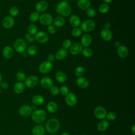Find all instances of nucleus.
<instances>
[{"instance_id": "obj_1", "label": "nucleus", "mask_w": 135, "mask_h": 135, "mask_svg": "<svg viewBox=\"0 0 135 135\" xmlns=\"http://www.w3.org/2000/svg\"><path fill=\"white\" fill-rule=\"evenodd\" d=\"M55 11L59 16L63 17L70 16L72 12V7L68 1L63 0L59 2L55 7Z\"/></svg>"}, {"instance_id": "obj_2", "label": "nucleus", "mask_w": 135, "mask_h": 135, "mask_svg": "<svg viewBox=\"0 0 135 135\" xmlns=\"http://www.w3.org/2000/svg\"><path fill=\"white\" fill-rule=\"evenodd\" d=\"M59 121L56 118H51L49 119L45 124V128L46 131L50 133L56 132L60 128Z\"/></svg>"}, {"instance_id": "obj_3", "label": "nucleus", "mask_w": 135, "mask_h": 135, "mask_svg": "<svg viewBox=\"0 0 135 135\" xmlns=\"http://www.w3.org/2000/svg\"><path fill=\"white\" fill-rule=\"evenodd\" d=\"M47 114L43 110H35L32 113V119L37 123H40L44 121L46 118Z\"/></svg>"}, {"instance_id": "obj_4", "label": "nucleus", "mask_w": 135, "mask_h": 135, "mask_svg": "<svg viewBox=\"0 0 135 135\" xmlns=\"http://www.w3.org/2000/svg\"><path fill=\"white\" fill-rule=\"evenodd\" d=\"M95 23L93 20L88 19L81 22L80 28L83 32L86 33H88L93 31L95 29Z\"/></svg>"}, {"instance_id": "obj_5", "label": "nucleus", "mask_w": 135, "mask_h": 135, "mask_svg": "<svg viewBox=\"0 0 135 135\" xmlns=\"http://www.w3.org/2000/svg\"><path fill=\"white\" fill-rule=\"evenodd\" d=\"M15 51L18 53H23L26 52L27 49V44L25 41L22 38H16L13 44Z\"/></svg>"}, {"instance_id": "obj_6", "label": "nucleus", "mask_w": 135, "mask_h": 135, "mask_svg": "<svg viewBox=\"0 0 135 135\" xmlns=\"http://www.w3.org/2000/svg\"><path fill=\"white\" fill-rule=\"evenodd\" d=\"M53 69L52 63L47 61L42 62L38 66V70L42 74H48L51 72Z\"/></svg>"}, {"instance_id": "obj_7", "label": "nucleus", "mask_w": 135, "mask_h": 135, "mask_svg": "<svg viewBox=\"0 0 135 135\" xmlns=\"http://www.w3.org/2000/svg\"><path fill=\"white\" fill-rule=\"evenodd\" d=\"M53 17L51 14L45 13L40 15L38 21L41 24L44 26H48L52 24Z\"/></svg>"}, {"instance_id": "obj_8", "label": "nucleus", "mask_w": 135, "mask_h": 135, "mask_svg": "<svg viewBox=\"0 0 135 135\" xmlns=\"http://www.w3.org/2000/svg\"><path fill=\"white\" fill-rule=\"evenodd\" d=\"M34 38L35 41L41 44H44L49 41V36L45 31H37V32L34 35Z\"/></svg>"}, {"instance_id": "obj_9", "label": "nucleus", "mask_w": 135, "mask_h": 135, "mask_svg": "<svg viewBox=\"0 0 135 135\" xmlns=\"http://www.w3.org/2000/svg\"><path fill=\"white\" fill-rule=\"evenodd\" d=\"M38 81L39 80L37 76L31 75L26 78L24 81V84L27 88H32L37 85Z\"/></svg>"}, {"instance_id": "obj_10", "label": "nucleus", "mask_w": 135, "mask_h": 135, "mask_svg": "<svg viewBox=\"0 0 135 135\" xmlns=\"http://www.w3.org/2000/svg\"><path fill=\"white\" fill-rule=\"evenodd\" d=\"M2 24L4 28L10 29L12 28L15 24V19L10 15L6 16L3 18Z\"/></svg>"}, {"instance_id": "obj_11", "label": "nucleus", "mask_w": 135, "mask_h": 135, "mask_svg": "<svg viewBox=\"0 0 135 135\" xmlns=\"http://www.w3.org/2000/svg\"><path fill=\"white\" fill-rule=\"evenodd\" d=\"M49 3L45 0H41L38 1L35 6V11L38 13L44 12L49 8Z\"/></svg>"}, {"instance_id": "obj_12", "label": "nucleus", "mask_w": 135, "mask_h": 135, "mask_svg": "<svg viewBox=\"0 0 135 135\" xmlns=\"http://www.w3.org/2000/svg\"><path fill=\"white\" fill-rule=\"evenodd\" d=\"M107 111L104 108L101 106H98L96 107L94 110V114L96 118L102 120L106 117Z\"/></svg>"}, {"instance_id": "obj_13", "label": "nucleus", "mask_w": 135, "mask_h": 135, "mask_svg": "<svg viewBox=\"0 0 135 135\" xmlns=\"http://www.w3.org/2000/svg\"><path fill=\"white\" fill-rule=\"evenodd\" d=\"M83 48V47L80 43L76 42L72 44L69 48V52L72 55H76L81 53Z\"/></svg>"}, {"instance_id": "obj_14", "label": "nucleus", "mask_w": 135, "mask_h": 135, "mask_svg": "<svg viewBox=\"0 0 135 135\" xmlns=\"http://www.w3.org/2000/svg\"><path fill=\"white\" fill-rule=\"evenodd\" d=\"M92 42V37L89 33L83 34L81 38V44L83 47H89Z\"/></svg>"}, {"instance_id": "obj_15", "label": "nucleus", "mask_w": 135, "mask_h": 135, "mask_svg": "<svg viewBox=\"0 0 135 135\" xmlns=\"http://www.w3.org/2000/svg\"><path fill=\"white\" fill-rule=\"evenodd\" d=\"M100 36L102 39L105 42H109L113 38V34L110 29L103 28L100 32Z\"/></svg>"}, {"instance_id": "obj_16", "label": "nucleus", "mask_w": 135, "mask_h": 135, "mask_svg": "<svg viewBox=\"0 0 135 135\" xmlns=\"http://www.w3.org/2000/svg\"><path fill=\"white\" fill-rule=\"evenodd\" d=\"M69 23L73 28L80 27L81 24L80 17L76 14L70 15L69 17Z\"/></svg>"}, {"instance_id": "obj_17", "label": "nucleus", "mask_w": 135, "mask_h": 135, "mask_svg": "<svg viewBox=\"0 0 135 135\" xmlns=\"http://www.w3.org/2000/svg\"><path fill=\"white\" fill-rule=\"evenodd\" d=\"M65 100L66 103L70 107L75 105L77 102V97L73 93H69L65 95Z\"/></svg>"}, {"instance_id": "obj_18", "label": "nucleus", "mask_w": 135, "mask_h": 135, "mask_svg": "<svg viewBox=\"0 0 135 135\" xmlns=\"http://www.w3.org/2000/svg\"><path fill=\"white\" fill-rule=\"evenodd\" d=\"M117 53L120 58L124 59L128 56L129 54V49L126 46L124 45H120L118 47H117Z\"/></svg>"}, {"instance_id": "obj_19", "label": "nucleus", "mask_w": 135, "mask_h": 135, "mask_svg": "<svg viewBox=\"0 0 135 135\" xmlns=\"http://www.w3.org/2000/svg\"><path fill=\"white\" fill-rule=\"evenodd\" d=\"M68 55V52L67 50L63 48L59 49L55 53V59L59 61H61L65 59Z\"/></svg>"}, {"instance_id": "obj_20", "label": "nucleus", "mask_w": 135, "mask_h": 135, "mask_svg": "<svg viewBox=\"0 0 135 135\" xmlns=\"http://www.w3.org/2000/svg\"><path fill=\"white\" fill-rule=\"evenodd\" d=\"M40 84L43 88L50 89L52 85H53V81L51 78L45 76L41 79Z\"/></svg>"}, {"instance_id": "obj_21", "label": "nucleus", "mask_w": 135, "mask_h": 135, "mask_svg": "<svg viewBox=\"0 0 135 135\" xmlns=\"http://www.w3.org/2000/svg\"><path fill=\"white\" fill-rule=\"evenodd\" d=\"M76 84L81 89H85L89 85V80L85 77H78L76 80Z\"/></svg>"}, {"instance_id": "obj_22", "label": "nucleus", "mask_w": 135, "mask_h": 135, "mask_svg": "<svg viewBox=\"0 0 135 135\" xmlns=\"http://www.w3.org/2000/svg\"><path fill=\"white\" fill-rule=\"evenodd\" d=\"M91 2L90 0H78L77 6L81 11H86L90 7Z\"/></svg>"}, {"instance_id": "obj_23", "label": "nucleus", "mask_w": 135, "mask_h": 135, "mask_svg": "<svg viewBox=\"0 0 135 135\" xmlns=\"http://www.w3.org/2000/svg\"><path fill=\"white\" fill-rule=\"evenodd\" d=\"M2 55L6 59H11L14 55V51L13 48L10 46H5L2 51Z\"/></svg>"}, {"instance_id": "obj_24", "label": "nucleus", "mask_w": 135, "mask_h": 135, "mask_svg": "<svg viewBox=\"0 0 135 135\" xmlns=\"http://www.w3.org/2000/svg\"><path fill=\"white\" fill-rule=\"evenodd\" d=\"M32 112V108L28 105H23L19 109V113L23 117L30 115Z\"/></svg>"}, {"instance_id": "obj_25", "label": "nucleus", "mask_w": 135, "mask_h": 135, "mask_svg": "<svg viewBox=\"0 0 135 135\" xmlns=\"http://www.w3.org/2000/svg\"><path fill=\"white\" fill-rule=\"evenodd\" d=\"M65 22L66 21L64 17L61 16H57L55 18H53L52 24L56 27H61L65 25Z\"/></svg>"}, {"instance_id": "obj_26", "label": "nucleus", "mask_w": 135, "mask_h": 135, "mask_svg": "<svg viewBox=\"0 0 135 135\" xmlns=\"http://www.w3.org/2000/svg\"><path fill=\"white\" fill-rule=\"evenodd\" d=\"M55 78L58 82L63 83L67 80V75L63 71H58L55 74Z\"/></svg>"}, {"instance_id": "obj_27", "label": "nucleus", "mask_w": 135, "mask_h": 135, "mask_svg": "<svg viewBox=\"0 0 135 135\" xmlns=\"http://www.w3.org/2000/svg\"><path fill=\"white\" fill-rule=\"evenodd\" d=\"M25 85L23 82L18 81L14 85V91L17 94L22 93L25 90Z\"/></svg>"}, {"instance_id": "obj_28", "label": "nucleus", "mask_w": 135, "mask_h": 135, "mask_svg": "<svg viewBox=\"0 0 135 135\" xmlns=\"http://www.w3.org/2000/svg\"><path fill=\"white\" fill-rule=\"evenodd\" d=\"M109 126V122L105 119L101 120L98 124L97 128L99 131L103 132L105 131L108 128Z\"/></svg>"}, {"instance_id": "obj_29", "label": "nucleus", "mask_w": 135, "mask_h": 135, "mask_svg": "<svg viewBox=\"0 0 135 135\" xmlns=\"http://www.w3.org/2000/svg\"><path fill=\"white\" fill-rule=\"evenodd\" d=\"M46 109L48 112L51 113H55L57 111L58 107L57 104L54 101H50L47 103L46 105Z\"/></svg>"}, {"instance_id": "obj_30", "label": "nucleus", "mask_w": 135, "mask_h": 135, "mask_svg": "<svg viewBox=\"0 0 135 135\" xmlns=\"http://www.w3.org/2000/svg\"><path fill=\"white\" fill-rule=\"evenodd\" d=\"M32 133L33 135H44L45 133V129L42 126H36L32 130Z\"/></svg>"}, {"instance_id": "obj_31", "label": "nucleus", "mask_w": 135, "mask_h": 135, "mask_svg": "<svg viewBox=\"0 0 135 135\" xmlns=\"http://www.w3.org/2000/svg\"><path fill=\"white\" fill-rule=\"evenodd\" d=\"M44 102V98L41 95H36L32 98V102L36 105H41Z\"/></svg>"}, {"instance_id": "obj_32", "label": "nucleus", "mask_w": 135, "mask_h": 135, "mask_svg": "<svg viewBox=\"0 0 135 135\" xmlns=\"http://www.w3.org/2000/svg\"><path fill=\"white\" fill-rule=\"evenodd\" d=\"M26 52L27 53L28 55L30 56H34L38 52V48L36 46L32 45L27 47Z\"/></svg>"}, {"instance_id": "obj_33", "label": "nucleus", "mask_w": 135, "mask_h": 135, "mask_svg": "<svg viewBox=\"0 0 135 135\" xmlns=\"http://www.w3.org/2000/svg\"><path fill=\"white\" fill-rule=\"evenodd\" d=\"M110 10V6L108 4L103 3L99 6V11L101 14H106Z\"/></svg>"}, {"instance_id": "obj_34", "label": "nucleus", "mask_w": 135, "mask_h": 135, "mask_svg": "<svg viewBox=\"0 0 135 135\" xmlns=\"http://www.w3.org/2000/svg\"><path fill=\"white\" fill-rule=\"evenodd\" d=\"M81 53L82 55L85 57H90L92 56L93 55V50L89 47H83Z\"/></svg>"}, {"instance_id": "obj_35", "label": "nucleus", "mask_w": 135, "mask_h": 135, "mask_svg": "<svg viewBox=\"0 0 135 135\" xmlns=\"http://www.w3.org/2000/svg\"><path fill=\"white\" fill-rule=\"evenodd\" d=\"M37 27L34 23L30 24L27 27V33L32 35H34L37 32Z\"/></svg>"}, {"instance_id": "obj_36", "label": "nucleus", "mask_w": 135, "mask_h": 135, "mask_svg": "<svg viewBox=\"0 0 135 135\" xmlns=\"http://www.w3.org/2000/svg\"><path fill=\"white\" fill-rule=\"evenodd\" d=\"M40 15V13H38L35 11L32 12L30 14V16H29L30 21L32 23H35V22H37V21H38Z\"/></svg>"}, {"instance_id": "obj_37", "label": "nucleus", "mask_w": 135, "mask_h": 135, "mask_svg": "<svg viewBox=\"0 0 135 135\" xmlns=\"http://www.w3.org/2000/svg\"><path fill=\"white\" fill-rule=\"evenodd\" d=\"M82 33H83V31L80 28V27H74L72 29L71 31V34L74 37H78L82 35Z\"/></svg>"}, {"instance_id": "obj_38", "label": "nucleus", "mask_w": 135, "mask_h": 135, "mask_svg": "<svg viewBox=\"0 0 135 135\" xmlns=\"http://www.w3.org/2000/svg\"><path fill=\"white\" fill-rule=\"evenodd\" d=\"M86 14L88 17L90 18H94L97 15V11L95 8L93 7H89L86 11Z\"/></svg>"}, {"instance_id": "obj_39", "label": "nucleus", "mask_w": 135, "mask_h": 135, "mask_svg": "<svg viewBox=\"0 0 135 135\" xmlns=\"http://www.w3.org/2000/svg\"><path fill=\"white\" fill-rule=\"evenodd\" d=\"M85 73V69L82 66H78L75 70V74L76 76L81 77Z\"/></svg>"}, {"instance_id": "obj_40", "label": "nucleus", "mask_w": 135, "mask_h": 135, "mask_svg": "<svg viewBox=\"0 0 135 135\" xmlns=\"http://www.w3.org/2000/svg\"><path fill=\"white\" fill-rule=\"evenodd\" d=\"M9 13L10 14V16H11L13 17H16L19 14V9L16 6H13L9 8Z\"/></svg>"}, {"instance_id": "obj_41", "label": "nucleus", "mask_w": 135, "mask_h": 135, "mask_svg": "<svg viewBox=\"0 0 135 135\" xmlns=\"http://www.w3.org/2000/svg\"><path fill=\"white\" fill-rule=\"evenodd\" d=\"M16 78L18 81L23 82L24 81L26 78V75L25 73L23 72H18L16 75Z\"/></svg>"}, {"instance_id": "obj_42", "label": "nucleus", "mask_w": 135, "mask_h": 135, "mask_svg": "<svg viewBox=\"0 0 135 135\" xmlns=\"http://www.w3.org/2000/svg\"><path fill=\"white\" fill-rule=\"evenodd\" d=\"M72 44V42L70 39H69V38L65 39L63 41V42L62 43V48H63L65 50L69 49V48L71 46Z\"/></svg>"}, {"instance_id": "obj_43", "label": "nucleus", "mask_w": 135, "mask_h": 135, "mask_svg": "<svg viewBox=\"0 0 135 135\" xmlns=\"http://www.w3.org/2000/svg\"><path fill=\"white\" fill-rule=\"evenodd\" d=\"M59 92L63 95H66L69 93V89L68 86L62 85L59 89Z\"/></svg>"}, {"instance_id": "obj_44", "label": "nucleus", "mask_w": 135, "mask_h": 135, "mask_svg": "<svg viewBox=\"0 0 135 135\" xmlns=\"http://www.w3.org/2000/svg\"><path fill=\"white\" fill-rule=\"evenodd\" d=\"M56 27L52 24L50 25H48L47 27V31L50 34H55L56 32Z\"/></svg>"}, {"instance_id": "obj_45", "label": "nucleus", "mask_w": 135, "mask_h": 135, "mask_svg": "<svg viewBox=\"0 0 135 135\" xmlns=\"http://www.w3.org/2000/svg\"><path fill=\"white\" fill-rule=\"evenodd\" d=\"M106 117L110 121H114L117 118V115L114 112L111 111L107 113Z\"/></svg>"}, {"instance_id": "obj_46", "label": "nucleus", "mask_w": 135, "mask_h": 135, "mask_svg": "<svg viewBox=\"0 0 135 135\" xmlns=\"http://www.w3.org/2000/svg\"><path fill=\"white\" fill-rule=\"evenodd\" d=\"M24 37L26 41H27L29 43H33V42L35 41V38H34V35H32L28 33H26Z\"/></svg>"}, {"instance_id": "obj_47", "label": "nucleus", "mask_w": 135, "mask_h": 135, "mask_svg": "<svg viewBox=\"0 0 135 135\" xmlns=\"http://www.w3.org/2000/svg\"><path fill=\"white\" fill-rule=\"evenodd\" d=\"M50 91L51 93L54 95H56L59 93V88L56 85H52L50 88Z\"/></svg>"}, {"instance_id": "obj_48", "label": "nucleus", "mask_w": 135, "mask_h": 135, "mask_svg": "<svg viewBox=\"0 0 135 135\" xmlns=\"http://www.w3.org/2000/svg\"><path fill=\"white\" fill-rule=\"evenodd\" d=\"M55 60V56L53 54L50 53L47 56V61L52 63Z\"/></svg>"}, {"instance_id": "obj_49", "label": "nucleus", "mask_w": 135, "mask_h": 135, "mask_svg": "<svg viewBox=\"0 0 135 135\" xmlns=\"http://www.w3.org/2000/svg\"><path fill=\"white\" fill-rule=\"evenodd\" d=\"M0 86L3 89H7L8 88V84L6 81H2L0 83Z\"/></svg>"}, {"instance_id": "obj_50", "label": "nucleus", "mask_w": 135, "mask_h": 135, "mask_svg": "<svg viewBox=\"0 0 135 135\" xmlns=\"http://www.w3.org/2000/svg\"><path fill=\"white\" fill-rule=\"evenodd\" d=\"M111 27V23L109 22H107L104 24V28L110 29Z\"/></svg>"}, {"instance_id": "obj_51", "label": "nucleus", "mask_w": 135, "mask_h": 135, "mask_svg": "<svg viewBox=\"0 0 135 135\" xmlns=\"http://www.w3.org/2000/svg\"><path fill=\"white\" fill-rule=\"evenodd\" d=\"M114 46L117 48V47H118L121 44H120V43L119 42H118V41H115V42H114Z\"/></svg>"}, {"instance_id": "obj_52", "label": "nucleus", "mask_w": 135, "mask_h": 135, "mask_svg": "<svg viewBox=\"0 0 135 135\" xmlns=\"http://www.w3.org/2000/svg\"><path fill=\"white\" fill-rule=\"evenodd\" d=\"M113 0H102V1L105 3H107V4H109V3H111V2H112Z\"/></svg>"}, {"instance_id": "obj_53", "label": "nucleus", "mask_w": 135, "mask_h": 135, "mask_svg": "<svg viewBox=\"0 0 135 135\" xmlns=\"http://www.w3.org/2000/svg\"><path fill=\"white\" fill-rule=\"evenodd\" d=\"M131 130V132H132V133L133 134H135V126L134 125H133V126L132 127Z\"/></svg>"}, {"instance_id": "obj_54", "label": "nucleus", "mask_w": 135, "mask_h": 135, "mask_svg": "<svg viewBox=\"0 0 135 135\" xmlns=\"http://www.w3.org/2000/svg\"><path fill=\"white\" fill-rule=\"evenodd\" d=\"M22 56L24 57H27V56H28V54H27V53L26 52H24V53H22Z\"/></svg>"}, {"instance_id": "obj_55", "label": "nucleus", "mask_w": 135, "mask_h": 135, "mask_svg": "<svg viewBox=\"0 0 135 135\" xmlns=\"http://www.w3.org/2000/svg\"><path fill=\"white\" fill-rule=\"evenodd\" d=\"M61 135H70L68 132H64L61 134Z\"/></svg>"}, {"instance_id": "obj_56", "label": "nucleus", "mask_w": 135, "mask_h": 135, "mask_svg": "<svg viewBox=\"0 0 135 135\" xmlns=\"http://www.w3.org/2000/svg\"><path fill=\"white\" fill-rule=\"evenodd\" d=\"M2 81V74L0 72V83Z\"/></svg>"}, {"instance_id": "obj_57", "label": "nucleus", "mask_w": 135, "mask_h": 135, "mask_svg": "<svg viewBox=\"0 0 135 135\" xmlns=\"http://www.w3.org/2000/svg\"><path fill=\"white\" fill-rule=\"evenodd\" d=\"M81 135H88V134H81Z\"/></svg>"}, {"instance_id": "obj_58", "label": "nucleus", "mask_w": 135, "mask_h": 135, "mask_svg": "<svg viewBox=\"0 0 135 135\" xmlns=\"http://www.w3.org/2000/svg\"><path fill=\"white\" fill-rule=\"evenodd\" d=\"M1 89L0 88V94H1Z\"/></svg>"}, {"instance_id": "obj_59", "label": "nucleus", "mask_w": 135, "mask_h": 135, "mask_svg": "<svg viewBox=\"0 0 135 135\" xmlns=\"http://www.w3.org/2000/svg\"><path fill=\"white\" fill-rule=\"evenodd\" d=\"M51 135H56V134H51Z\"/></svg>"}]
</instances>
